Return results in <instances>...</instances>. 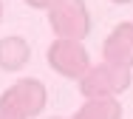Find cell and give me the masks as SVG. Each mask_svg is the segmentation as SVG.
<instances>
[{"mask_svg": "<svg viewBox=\"0 0 133 119\" xmlns=\"http://www.w3.org/2000/svg\"><path fill=\"white\" fill-rule=\"evenodd\" d=\"M102 60L122 65V68H133V23L125 20L110 31L102 43Z\"/></svg>", "mask_w": 133, "mask_h": 119, "instance_id": "cell-5", "label": "cell"}, {"mask_svg": "<svg viewBox=\"0 0 133 119\" xmlns=\"http://www.w3.org/2000/svg\"><path fill=\"white\" fill-rule=\"evenodd\" d=\"M48 65L65 80H82L85 71L91 68V57H88L82 40L54 37V43L48 45Z\"/></svg>", "mask_w": 133, "mask_h": 119, "instance_id": "cell-4", "label": "cell"}, {"mask_svg": "<svg viewBox=\"0 0 133 119\" xmlns=\"http://www.w3.org/2000/svg\"><path fill=\"white\" fill-rule=\"evenodd\" d=\"M130 88V68L113 65V62H99L91 65L79 80V94L85 99H96V96H119L122 91Z\"/></svg>", "mask_w": 133, "mask_h": 119, "instance_id": "cell-3", "label": "cell"}, {"mask_svg": "<svg viewBox=\"0 0 133 119\" xmlns=\"http://www.w3.org/2000/svg\"><path fill=\"white\" fill-rule=\"evenodd\" d=\"M0 119H6V116H0Z\"/></svg>", "mask_w": 133, "mask_h": 119, "instance_id": "cell-12", "label": "cell"}, {"mask_svg": "<svg viewBox=\"0 0 133 119\" xmlns=\"http://www.w3.org/2000/svg\"><path fill=\"white\" fill-rule=\"evenodd\" d=\"M51 119H59V116H51Z\"/></svg>", "mask_w": 133, "mask_h": 119, "instance_id": "cell-11", "label": "cell"}, {"mask_svg": "<svg viewBox=\"0 0 133 119\" xmlns=\"http://www.w3.org/2000/svg\"><path fill=\"white\" fill-rule=\"evenodd\" d=\"M28 57H31V48H28L26 37L9 34L0 40V71H20L26 68Z\"/></svg>", "mask_w": 133, "mask_h": 119, "instance_id": "cell-6", "label": "cell"}, {"mask_svg": "<svg viewBox=\"0 0 133 119\" xmlns=\"http://www.w3.org/2000/svg\"><path fill=\"white\" fill-rule=\"evenodd\" d=\"M48 11V26L54 37L62 40H85L91 31V11L85 0H51Z\"/></svg>", "mask_w": 133, "mask_h": 119, "instance_id": "cell-2", "label": "cell"}, {"mask_svg": "<svg viewBox=\"0 0 133 119\" xmlns=\"http://www.w3.org/2000/svg\"><path fill=\"white\" fill-rule=\"evenodd\" d=\"M110 3H116V6H125V3H133V0H110Z\"/></svg>", "mask_w": 133, "mask_h": 119, "instance_id": "cell-9", "label": "cell"}, {"mask_svg": "<svg viewBox=\"0 0 133 119\" xmlns=\"http://www.w3.org/2000/svg\"><path fill=\"white\" fill-rule=\"evenodd\" d=\"M26 3L31 9H48V6H51V0H26Z\"/></svg>", "mask_w": 133, "mask_h": 119, "instance_id": "cell-8", "label": "cell"}, {"mask_svg": "<svg viewBox=\"0 0 133 119\" xmlns=\"http://www.w3.org/2000/svg\"><path fill=\"white\" fill-rule=\"evenodd\" d=\"M45 102H48L45 85L40 80L23 77V80H17L14 85H9L3 91V96H0V116H6V119H34L37 114H43Z\"/></svg>", "mask_w": 133, "mask_h": 119, "instance_id": "cell-1", "label": "cell"}, {"mask_svg": "<svg viewBox=\"0 0 133 119\" xmlns=\"http://www.w3.org/2000/svg\"><path fill=\"white\" fill-rule=\"evenodd\" d=\"M0 17H3V0H0Z\"/></svg>", "mask_w": 133, "mask_h": 119, "instance_id": "cell-10", "label": "cell"}, {"mask_svg": "<svg viewBox=\"0 0 133 119\" xmlns=\"http://www.w3.org/2000/svg\"><path fill=\"white\" fill-rule=\"evenodd\" d=\"M71 119H122V105L116 102V96L85 99L82 108H79Z\"/></svg>", "mask_w": 133, "mask_h": 119, "instance_id": "cell-7", "label": "cell"}]
</instances>
